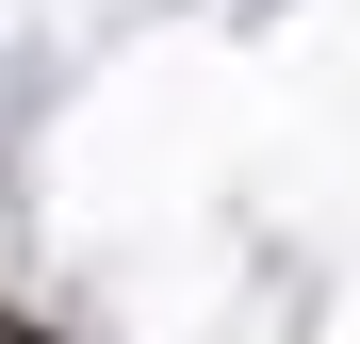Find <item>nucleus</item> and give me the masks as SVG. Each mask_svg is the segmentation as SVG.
I'll return each instance as SVG.
<instances>
[{
    "instance_id": "1",
    "label": "nucleus",
    "mask_w": 360,
    "mask_h": 344,
    "mask_svg": "<svg viewBox=\"0 0 360 344\" xmlns=\"http://www.w3.org/2000/svg\"><path fill=\"white\" fill-rule=\"evenodd\" d=\"M0 344H49V328H0Z\"/></svg>"
}]
</instances>
